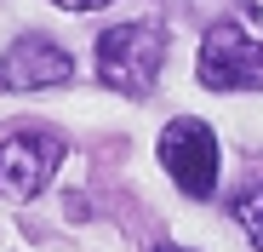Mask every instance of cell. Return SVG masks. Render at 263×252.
<instances>
[{"instance_id":"4","label":"cell","mask_w":263,"mask_h":252,"mask_svg":"<svg viewBox=\"0 0 263 252\" xmlns=\"http://www.w3.org/2000/svg\"><path fill=\"white\" fill-rule=\"evenodd\" d=\"M58 160H63V138L58 132H12L0 143V201L6 206L34 201L52 184Z\"/></svg>"},{"instance_id":"3","label":"cell","mask_w":263,"mask_h":252,"mask_svg":"<svg viewBox=\"0 0 263 252\" xmlns=\"http://www.w3.org/2000/svg\"><path fill=\"white\" fill-rule=\"evenodd\" d=\"M160 166L189 201H206L217 189V138H212V126L195 120V115H178L160 132Z\"/></svg>"},{"instance_id":"8","label":"cell","mask_w":263,"mask_h":252,"mask_svg":"<svg viewBox=\"0 0 263 252\" xmlns=\"http://www.w3.org/2000/svg\"><path fill=\"white\" fill-rule=\"evenodd\" d=\"M155 252H189V246H166V241H160V246H155Z\"/></svg>"},{"instance_id":"1","label":"cell","mask_w":263,"mask_h":252,"mask_svg":"<svg viewBox=\"0 0 263 252\" xmlns=\"http://www.w3.org/2000/svg\"><path fill=\"white\" fill-rule=\"evenodd\" d=\"M166 63V29L160 23H115L98 34V75L103 86L126 98H149Z\"/></svg>"},{"instance_id":"2","label":"cell","mask_w":263,"mask_h":252,"mask_svg":"<svg viewBox=\"0 0 263 252\" xmlns=\"http://www.w3.org/2000/svg\"><path fill=\"white\" fill-rule=\"evenodd\" d=\"M200 86L212 92H257L263 86V46L240 23H212L200 34Z\"/></svg>"},{"instance_id":"5","label":"cell","mask_w":263,"mask_h":252,"mask_svg":"<svg viewBox=\"0 0 263 252\" xmlns=\"http://www.w3.org/2000/svg\"><path fill=\"white\" fill-rule=\"evenodd\" d=\"M74 75V58L63 46H52L46 34H23L0 58V86L6 92H40V86H63Z\"/></svg>"},{"instance_id":"7","label":"cell","mask_w":263,"mask_h":252,"mask_svg":"<svg viewBox=\"0 0 263 252\" xmlns=\"http://www.w3.org/2000/svg\"><path fill=\"white\" fill-rule=\"evenodd\" d=\"M52 6H63V12H103V6H115V0H52Z\"/></svg>"},{"instance_id":"6","label":"cell","mask_w":263,"mask_h":252,"mask_svg":"<svg viewBox=\"0 0 263 252\" xmlns=\"http://www.w3.org/2000/svg\"><path fill=\"white\" fill-rule=\"evenodd\" d=\"M229 212H235V224L246 229V241H252V246L263 252V184H257V189H240Z\"/></svg>"}]
</instances>
